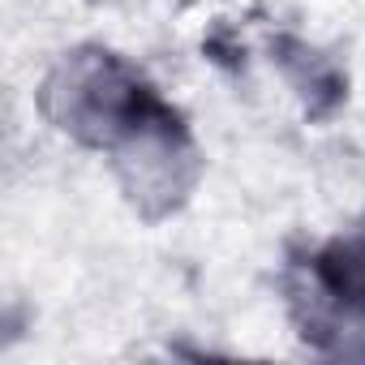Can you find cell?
Listing matches in <instances>:
<instances>
[{
  "label": "cell",
  "instance_id": "obj_1",
  "mask_svg": "<svg viewBox=\"0 0 365 365\" xmlns=\"http://www.w3.org/2000/svg\"><path fill=\"white\" fill-rule=\"evenodd\" d=\"M155 103L159 99L142 86V78L99 48L65 56L43 86L48 116L65 133L95 146H116Z\"/></svg>",
  "mask_w": 365,
  "mask_h": 365
},
{
  "label": "cell",
  "instance_id": "obj_2",
  "mask_svg": "<svg viewBox=\"0 0 365 365\" xmlns=\"http://www.w3.org/2000/svg\"><path fill=\"white\" fill-rule=\"evenodd\" d=\"M116 172L120 185L133 198V207H142L146 215H159L168 207H176L185 198L190 180H194V146L190 133L180 129V120L155 103L116 146Z\"/></svg>",
  "mask_w": 365,
  "mask_h": 365
},
{
  "label": "cell",
  "instance_id": "obj_3",
  "mask_svg": "<svg viewBox=\"0 0 365 365\" xmlns=\"http://www.w3.org/2000/svg\"><path fill=\"white\" fill-rule=\"evenodd\" d=\"M318 288L352 314H365V224L331 241L314 262Z\"/></svg>",
  "mask_w": 365,
  "mask_h": 365
}]
</instances>
